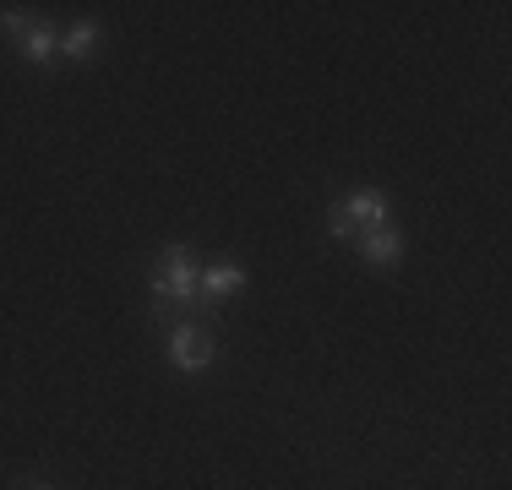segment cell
I'll return each instance as SVG.
<instances>
[{
    "instance_id": "obj_4",
    "label": "cell",
    "mask_w": 512,
    "mask_h": 490,
    "mask_svg": "<svg viewBox=\"0 0 512 490\" xmlns=\"http://www.w3.org/2000/svg\"><path fill=\"white\" fill-rule=\"evenodd\" d=\"M240 289H246V267L240 262H213L197 273V300H229Z\"/></svg>"
},
{
    "instance_id": "obj_6",
    "label": "cell",
    "mask_w": 512,
    "mask_h": 490,
    "mask_svg": "<svg viewBox=\"0 0 512 490\" xmlns=\"http://www.w3.org/2000/svg\"><path fill=\"white\" fill-rule=\"evenodd\" d=\"M22 60H33V66H55L60 60V39L50 22H33L28 33H22Z\"/></svg>"
},
{
    "instance_id": "obj_3",
    "label": "cell",
    "mask_w": 512,
    "mask_h": 490,
    "mask_svg": "<svg viewBox=\"0 0 512 490\" xmlns=\"http://www.w3.org/2000/svg\"><path fill=\"white\" fill-rule=\"evenodd\" d=\"M164 349H169V365L186 371V376H197V371H207V365L218 360V338L207 333V327H197V322H180Z\"/></svg>"
},
{
    "instance_id": "obj_5",
    "label": "cell",
    "mask_w": 512,
    "mask_h": 490,
    "mask_svg": "<svg viewBox=\"0 0 512 490\" xmlns=\"http://www.w3.org/2000/svg\"><path fill=\"white\" fill-rule=\"evenodd\" d=\"M355 245H360V256H365L371 267H398V262H404V235H398L393 224H382V229H371V235H360Z\"/></svg>"
},
{
    "instance_id": "obj_2",
    "label": "cell",
    "mask_w": 512,
    "mask_h": 490,
    "mask_svg": "<svg viewBox=\"0 0 512 490\" xmlns=\"http://www.w3.org/2000/svg\"><path fill=\"white\" fill-rule=\"evenodd\" d=\"M197 273L202 267L191 262V251L169 245V251H158V262H153V294L164 305H191L197 300Z\"/></svg>"
},
{
    "instance_id": "obj_1",
    "label": "cell",
    "mask_w": 512,
    "mask_h": 490,
    "mask_svg": "<svg viewBox=\"0 0 512 490\" xmlns=\"http://www.w3.org/2000/svg\"><path fill=\"white\" fill-rule=\"evenodd\" d=\"M382 224H393V207H387L382 191H355V196H344V202L327 207V229H333L338 240H360V235H371V229H382Z\"/></svg>"
},
{
    "instance_id": "obj_8",
    "label": "cell",
    "mask_w": 512,
    "mask_h": 490,
    "mask_svg": "<svg viewBox=\"0 0 512 490\" xmlns=\"http://www.w3.org/2000/svg\"><path fill=\"white\" fill-rule=\"evenodd\" d=\"M33 490H44V485H33Z\"/></svg>"
},
{
    "instance_id": "obj_7",
    "label": "cell",
    "mask_w": 512,
    "mask_h": 490,
    "mask_svg": "<svg viewBox=\"0 0 512 490\" xmlns=\"http://www.w3.org/2000/svg\"><path fill=\"white\" fill-rule=\"evenodd\" d=\"M93 49H99V28H93V22H71V28L60 33V60H88Z\"/></svg>"
}]
</instances>
